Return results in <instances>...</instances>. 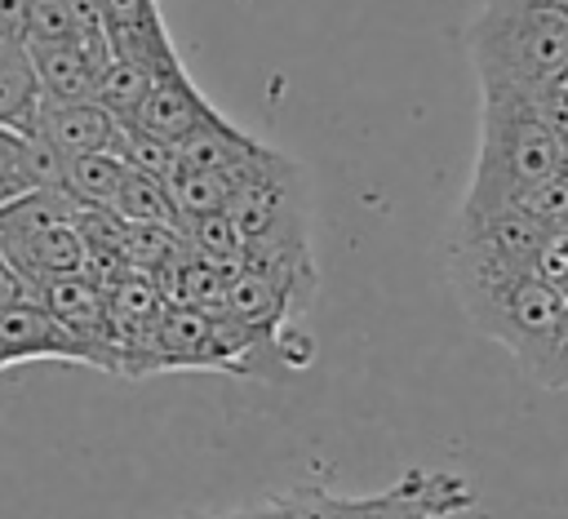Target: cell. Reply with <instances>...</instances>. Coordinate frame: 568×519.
I'll list each match as a JSON object with an SVG mask.
<instances>
[{
    "label": "cell",
    "mask_w": 568,
    "mask_h": 519,
    "mask_svg": "<svg viewBox=\"0 0 568 519\" xmlns=\"http://www.w3.org/2000/svg\"><path fill=\"white\" fill-rule=\"evenodd\" d=\"M479 93L532 98L568 71V13L555 0H484L466 22Z\"/></svg>",
    "instance_id": "1"
},
{
    "label": "cell",
    "mask_w": 568,
    "mask_h": 519,
    "mask_svg": "<svg viewBox=\"0 0 568 519\" xmlns=\"http://www.w3.org/2000/svg\"><path fill=\"white\" fill-rule=\"evenodd\" d=\"M564 160V142L537 120L528 98L479 93V146L457 217H488L515 208L537 182L555 177Z\"/></svg>",
    "instance_id": "2"
},
{
    "label": "cell",
    "mask_w": 568,
    "mask_h": 519,
    "mask_svg": "<svg viewBox=\"0 0 568 519\" xmlns=\"http://www.w3.org/2000/svg\"><path fill=\"white\" fill-rule=\"evenodd\" d=\"M466 319L515 355L528 381L559 390V342L568 293L537 275H448Z\"/></svg>",
    "instance_id": "3"
},
{
    "label": "cell",
    "mask_w": 568,
    "mask_h": 519,
    "mask_svg": "<svg viewBox=\"0 0 568 519\" xmlns=\"http://www.w3.org/2000/svg\"><path fill=\"white\" fill-rule=\"evenodd\" d=\"M297 519H453L475 506V488L457 470H408L373 497H342L324 484L284 492Z\"/></svg>",
    "instance_id": "4"
},
{
    "label": "cell",
    "mask_w": 568,
    "mask_h": 519,
    "mask_svg": "<svg viewBox=\"0 0 568 519\" xmlns=\"http://www.w3.org/2000/svg\"><path fill=\"white\" fill-rule=\"evenodd\" d=\"M75 200L67 191H31L0 208V253L36 288L53 275L84 271V240L75 226Z\"/></svg>",
    "instance_id": "5"
},
{
    "label": "cell",
    "mask_w": 568,
    "mask_h": 519,
    "mask_svg": "<svg viewBox=\"0 0 568 519\" xmlns=\"http://www.w3.org/2000/svg\"><path fill=\"white\" fill-rule=\"evenodd\" d=\"M31 359L89 364V350L40 302L4 306L0 311V368H18V364H31Z\"/></svg>",
    "instance_id": "6"
},
{
    "label": "cell",
    "mask_w": 568,
    "mask_h": 519,
    "mask_svg": "<svg viewBox=\"0 0 568 519\" xmlns=\"http://www.w3.org/2000/svg\"><path fill=\"white\" fill-rule=\"evenodd\" d=\"M213 120H222V111L200 93V84H195V80L186 75V67L178 62V67L160 71L151 98L142 102V111H138V120H133V129H142V133H151V138L178 146L186 133H195V129H204V124H213Z\"/></svg>",
    "instance_id": "7"
},
{
    "label": "cell",
    "mask_w": 568,
    "mask_h": 519,
    "mask_svg": "<svg viewBox=\"0 0 568 519\" xmlns=\"http://www.w3.org/2000/svg\"><path fill=\"white\" fill-rule=\"evenodd\" d=\"M36 302L71 333L84 342L89 350V368H98V333L106 324V284L93 279L89 271H75V275H53L44 284H36Z\"/></svg>",
    "instance_id": "8"
},
{
    "label": "cell",
    "mask_w": 568,
    "mask_h": 519,
    "mask_svg": "<svg viewBox=\"0 0 568 519\" xmlns=\"http://www.w3.org/2000/svg\"><path fill=\"white\" fill-rule=\"evenodd\" d=\"M31 133L53 142L62 155H89V151H115L120 146V124L98 102H49V98H40Z\"/></svg>",
    "instance_id": "9"
},
{
    "label": "cell",
    "mask_w": 568,
    "mask_h": 519,
    "mask_svg": "<svg viewBox=\"0 0 568 519\" xmlns=\"http://www.w3.org/2000/svg\"><path fill=\"white\" fill-rule=\"evenodd\" d=\"M160 373H213V315L195 306H164L155 319Z\"/></svg>",
    "instance_id": "10"
},
{
    "label": "cell",
    "mask_w": 568,
    "mask_h": 519,
    "mask_svg": "<svg viewBox=\"0 0 568 519\" xmlns=\"http://www.w3.org/2000/svg\"><path fill=\"white\" fill-rule=\"evenodd\" d=\"M27 49H31V67H36V80H40V98H49V102H93L102 62L80 40L27 44Z\"/></svg>",
    "instance_id": "11"
},
{
    "label": "cell",
    "mask_w": 568,
    "mask_h": 519,
    "mask_svg": "<svg viewBox=\"0 0 568 519\" xmlns=\"http://www.w3.org/2000/svg\"><path fill=\"white\" fill-rule=\"evenodd\" d=\"M262 151H266V146H262L253 133L235 129V124L222 115V120H213V124H204V129H195V133H186V138L178 142V164L204 169V173H226V169H235V164H244V160H253V155H262Z\"/></svg>",
    "instance_id": "12"
},
{
    "label": "cell",
    "mask_w": 568,
    "mask_h": 519,
    "mask_svg": "<svg viewBox=\"0 0 568 519\" xmlns=\"http://www.w3.org/2000/svg\"><path fill=\"white\" fill-rule=\"evenodd\" d=\"M40 106V80L27 40H0V129L31 133Z\"/></svg>",
    "instance_id": "13"
},
{
    "label": "cell",
    "mask_w": 568,
    "mask_h": 519,
    "mask_svg": "<svg viewBox=\"0 0 568 519\" xmlns=\"http://www.w3.org/2000/svg\"><path fill=\"white\" fill-rule=\"evenodd\" d=\"M129 164L115 151H89V155H67L62 169V191L80 204V208H111L120 182H124Z\"/></svg>",
    "instance_id": "14"
},
{
    "label": "cell",
    "mask_w": 568,
    "mask_h": 519,
    "mask_svg": "<svg viewBox=\"0 0 568 519\" xmlns=\"http://www.w3.org/2000/svg\"><path fill=\"white\" fill-rule=\"evenodd\" d=\"M155 80H160L155 67L111 58V62L102 67V75H98V93H93V102H98L115 124H133L138 111H142V102L151 98Z\"/></svg>",
    "instance_id": "15"
},
{
    "label": "cell",
    "mask_w": 568,
    "mask_h": 519,
    "mask_svg": "<svg viewBox=\"0 0 568 519\" xmlns=\"http://www.w3.org/2000/svg\"><path fill=\"white\" fill-rule=\"evenodd\" d=\"M164 186H169V200L178 208V222L204 217V213H226V204H231V186H226L222 173H204V169L178 164Z\"/></svg>",
    "instance_id": "16"
},
{
    "label": "cell",
    "mask_w": 568,
    "mask_h": 519,
    "mask_svg": "<svg viewBox=\"0 0 568 519\" xmlns=\"http://www.w3.org/2000/svg\"><path fill=\"white\" fill-rule=\"evenodd\" d=\"M111 213L120 222H169V226H178V208L169 200V186L151 173H138V169L124 173V182L111 200Z\"/></svg>",
    "instance_id": "17"
},
{
    "label": "cell",
    "mask_w": 568,
    "mask_h": 519,
    "mask_svg": "<svg viewBox=\"0 0 568 519\" xmlns=\"http://www.w3.org/2000/svg\"><path fill=\"white\" fill-rule=\"evenodd\" d=\"M111 58L142 62V67H155V71H169V67L182 62L178 49H173V40H169L164 18L138 22V27H111Z\"/></svg>",
    "instance_id": "18"
},
{
    "label": "cell",
    "mask_w": 568,
    "mask_h": 519,
    "mask_svg": "<svg viewBox=\"0 0 568 519\" xmlns=\"http://www.w3.org/2000/svg\"><path fill=\"white\" fill-rule=\"evenodd\" d=\"M31 191H40V186H36V173H31L27 133L0 129V208H9L13 200H22Z\"/></svg>",
    "instance_id": "19"
},
{
    "label": "cell",
    "mask_w": 568,
    "mask_h": 519,
    "mask_svg": "<svg viewBox=\"0 0 568 519\" xmlns=\"http://www.w3.org/2000/svg\"><path fill=\"white\" fill-rule=\"evenodd\" d=\"M67 40H75L67 0H27V44H67Z\"/></svg>",
    "instance_id": "20"
},
{
    "label": "cell",
    "mask_w": 568,
    "mask_h": 519,
    "mask_svg": "<svg viewBox=\"0 0 568 519\" xmlns=\"http://www.w3.org/2000/svg\"><path fill=\"white\" fill-rule=\"evenodd\" d=\"M515 208L532 213L541 226H568V182H564V173H555V177L537 182V186H532Z\"/></svg>",
    "instance_id": "21"
},
{
    "label": "cell",
    "mask_w": 568,
    "mask_h": 519,
    "mask_svg": "<svg viewBox=\"0 0 568 519\" xmlns=\"http://www.w3.org/2000/svg\"><path fill=\"white\" fill-rule=\"evenodd\" d=\"M532 275L546 279L550 288L568 293V226H550L541 248H537V262H532Z\"/></svg>",
    "instance_id": "22"
},
{
    "label": "cell",
    "mask_w": 568,
    "mask_h": 519,
    "mask_svg": "<svg viewBox=\"0 0 568 519\" xmlns=\"http://www.w3.org/2000/svg\"><path fill=\"white\" fill-rule=\"evenodd\" d=\"M102 9H106V27H138L160 18L155 0H102Z\"/></svg>",
    "instance_id": "23"
},
{
    "label": "cell",
    "mask_w": 568,
    "mask_h": 519,
    "mask_svg": "<svg viewBox=\"0 0 568 519\" xmlns=\"http://www.w3.org/2000/svg\"><path fill=\"white\" fill-rule=\"evenodd\" d=\"M18 302H36V288L22 279V271H13V262L0 253V311L18 306Z\"/></svg>",
    "instance_id": "24"
},
{
    "label": "cell",
    "mask_w": 568,
    "mask_h": 519,
    "mask_svg": "<svg viewBox=\"0 0 568 519\" xmlns=\"http://www.w3.org/2000/svg\"><path fill=\"white\" fill-rule=\"evenodd\" d=\"M0 40H27V0H0Z\"/></svg>",
    "instance_id": "25"
},
{
    "label": "cell",
    "mask_w": 568,
    "mask_h": 519,
    "mask_svg": "<svg viewBox=\"0 0 568 519\" xmlns=\"http://www.w3.org/2000/svg\"><path fill=\"white\" fill-rule=\"evenodd\" d=\"M257 519H297V515L288 510V501H284V497H271V501H262V506H257Z\"/></svg>",
    "instance_id": "26"
},
{
    "label": "cell",
    "mask_w": 568,
    "mask_h": 519,
    "mask_svg": "<svg viewBox=\"0 0 568 519\" xmlns=\"http://www.w3.org/2000/svg\"><path fill=\"white\" fill-rule=\"evenodd\" d=\"M568 386V306H564V342H559V390Z\"/></svg>",
    "instance_id": "27"
},
{
    "label": "cell",
    "mask_w": 568,
    "mask_h": 519,
    "mask_svg": "<svg viewBox=\"0 0 568 519\" xmlns=\"http://www.w3.org/2000/svg\"><path fill=\"white\" fill-rule=\"evenodd\" d=\"M195 519H257V506H248V510H231V515H195Z\"/></svg>",
    "instance_id": "28"
},
{
    "label": "cell",
    "mask_w": 568,
    "mask_h": 519,
    "mask_svg": "<svg viewBox=\"0 0 568 519\" xmlns=\"http://www.w3.org/2000/svg\"><path fill=\"white\" fill-rule=\"evenodd\" d=\"M555 4H559V9H564V13H568V0H555Z\"/></svg>",
    "instance_id": "29"
}]
</instances>
